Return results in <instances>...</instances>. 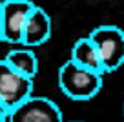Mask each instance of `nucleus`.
I'll return each mask as SVG.
<instances>
[{"instance_id": "8", "label": "nucleus", "mask_w": 124, "mask_h": 122, "mask_svg": "<svg viewBox=\"0 0 124 122\" xmlns=\"http://www.w3.org/2000/svg\"><path fill=\"white\" fill-rule=\"evenodd\" d=\"M16 73L27 76V78H35L37 73H39V58L33 53V49H13L6 55L4 58Z\"/></svg>"}, {"instance_id": "7", "label": "nucleus", "mask_w": 124, "mask_h": 122, "mask_svg": "<svg viewBox=\"0 0 124 122\" xmlns=\"http://www.w3.org/2000/svg\"><path fill=\"white\" fill-rule=\"evenodd\" d=\"M70 60L82 66V68H86V69H91V71H97V73L104 75L99 51H97V47H95V44L91 42L89 37H82L75 42V46L71 47V58Z\"/></svg>"}, {"instance_id": "2", "label": "nucleus", "mask_w": 124, "mask_h": 122, "mask_svg": "<svg viewBox=\"0 0 124 122\" xmlns=\"http://www.w3.org/2000/svg\"><path fill=\"white\" fill-rule=\"evenodd\" d=\"M99 51L102 69L113 73L124 64V31L117 26H99L88 35Z\"/></svg>"}, {"instance_id": "12", "label": "nucleus", "mask_w": 124, "mask_h": 122, "mask_svg": "<svg viewBox=\"0 0 124 122\" xmlns=\"http://www.w3.org/2000/svg\"><path fill=\"white\" fill-rule=\"evenodd\" d=\"M29 2H33V0H29Z\"/></svg>"}, {"instance_id": "6", "label": "nucleus", "mask_w": 124, "mask_h": 122, "mask_svg": "<svg viewBox=\"0 0 124 122\" xmlns=\"http://www.w3.org/2000/svg\"><path fill=\"white\" fill-rule=\"evenodd\" d=\"M51 37V18L42 8L35 6L31 9L29 16H27L26 27H24L22 42L20 46L24 47H37L47 42Z\"/></svg>"}, {"instance_id": "5", "label": "nucleus", "mask_w": 124, "mask_h": 122, "mask_svg": "<svg viewBox=\"0 0 124 122\" xmlns=\"http://www.w3.org/2000/svg\"><path fill=\"white\" fill-rule=\"evenodd\" d=\"M33 95V80L16 73L6 60H0V99L9 109Z\"/></svg>"}, {"instance_id": "1", "label": "nucleus", "mask_w": 124, "mask_h": 122, "mask_svg": "<svg viewBox=\"0 0 124 122\" xmlns=\"http://www.w3.org/2000/svg\"><path fill=\"white\" fill-rule=\"evenodd\" d=\"M102 73L86 69L68 60L58 69V86L62 93L73 100H89L102 88Z\"/></svg>"}, {"instance_id": "11", "label": "nucleus", "mask_w": 124, "mask_h": 122, "mask_svg": "<svg viewBox=\"0 0 124 122\" xmlns=\"http://www.w3.org/2000/svg\"><path fill=\"white\" fill-rule=\"evenodd\" d=\"M0 122H8V120H6V118H2V117H0Z\"/></svg>"}, {"instance_id": "10", "label": "nucleus", "mask_w": 124, "mask_h": 122, "mask_svg": "<svg viewBox=\"0 0 124 122\" xmlns=\"http://www.w3.org/2000/svg\"><path fill=\"white\" fill-rule=\"evenodd\" d=\"M0 16H2V2H0Z\"/></svg>"}, {"instance_id": "4", "label": "nucleus", "mask_w": 124, "mask_h": 122, "mask_svg": "<svg viewBox=\"0 0 124 122\" xmlns=\"http://www.w3.org/2000/svg\"><path fill=\"white\" fill-rule=\"evenodd\" d=\"M8 122H64V118L60 107L53 100L31 95L11 109Z\"/></svg>"}, {"instance_id": "3", "label": "nucleus", "mask_w": 124, "mask_h": 122, "mask_svg": "<svg viewBox=\"0 0 124 122\" xmlns=\"http://www.w3.org/2000/svg\"><path fill=\"white\" fill-rule=\"evenodd\" d=\"M35 8L29 0H4L2 2V16H0V42H9L20 46L24 27L31 9Z\"/></svg>"}, {"instance_id": "9", "label": "nucleus", "mask_w": 124, "mask_h": 122, "mask_svg": "<svg viewBox=\"0 0 124 122\" xmlns=\"http://www.w3.org/2000/svg\"><path fill=\"white\" fill-rule=\"evenodd\" d=\"M9 113H11V109H9V107H8V104H6L4 100L0 99V117H2V118H6V120H8Z\"/></svg>"}]
</instances>
